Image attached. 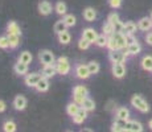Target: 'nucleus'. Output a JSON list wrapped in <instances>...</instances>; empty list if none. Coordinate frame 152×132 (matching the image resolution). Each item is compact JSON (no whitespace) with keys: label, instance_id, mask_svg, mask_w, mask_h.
<instances>
[{"label":"nucleus","instance_id":"nucleus-1","mask_svg":"<svg viewBox=\"0 0 152 132\" xmlns=\"http://www.w3.org/2000/svg\"><path fill=\"white\" fill-rule=\"evenodd\" d=\"M56 69H57V73L61 75H66L69 74L70 71V62L66 57H60L56 60Z\"/></svg>","mask_w":152,"mask_h":132},{"label":"nucleus","instance_id":"nucleus-2","mask_svg":"<svg viewBox=\"0 0 152 132\" xmlns=\"http://www.w3.org/2000/svg\"><path fill=\"white\" fill-rule=\"evenodd\" d=\"M131 104H132L136 110H139L140 112H148V111H150V106H148V103L140 95H134L132 98H131Z\"/></svg>","mask_w":152,"mask_h":132},{"label":"nucleus","instance_id":"nucleus-3","mask_svg":"<svg viewBox=\"0 0 152 132\" xmlns=\"http://www.w3.org/2000/svg\"><path fill=\"white\" fill-rule=\"evenodd\" d=\"M128 55H130V53L127 52V49H126V52H123L122 49H118V50L110 52L109 57H110V61L113 63H116V62H122V63H123Z\"/></svg>","mask_w":152,"mask_h":132},{"label":"nucleus","instance_id":"nucleus-4","mask_svg":"<svg viewBox=\"0 0 152 132\" xmlns=\"http://www.w3.org/2000/svg\"><path fill=\"white\" fill-rule=\"evenodd\" d=\"M39 58L44 65H54L56 63V57L50 50H41L39 53Z\"/></svg>","mask_w":152,"mask_h":132},{"label":"nucleus","instance_id":"nucleus-5","mask_svg":"<svg viewBox=\"0 0 152 132\" xmlns=\"http://www.w3.org/2000/svg\"><path fill=\"white\" fill-rule=\"evenodd\" d=\"M75 77L80 78V79H87L90 77V71H89V67H87V65H83V63H80V65L75 66Z\"/></svg>","mask_w":152,"mask_h":132},{"label":"nucleus","instance_id":"nucleus-6","mask_svg":"<svg viewBox=\"0 0 152 132\" xmlns=\"http://www.w3.org/2000/svg\"><path fill=\"white\" fill-rule=\"evenodd\" d=\"M42 74H39V73H31V74H27L25 75V85L29 87H36L37 83H39V81L41 79Z\"/></svg>","mask_w":152,"mask_h":132},{"label":"nucleus","instance_id":"nucleus-7","mask_svg":"<svg viewBox=\"0 0 152 132\" xmlns=\"http://www.w3.org/2000/svg\"><path fill=\"white\" fill-rule=\"evenodd\" d=\"M113 74L115 78H123L126 74V67L122 62L113 63Z\"/></svg>","mask_w":152,"mask_h":132},{"label":"nucleus","instance_id":"nucleus-8","mask_svg":"<svg viewBox=\"0 0 152 132\" xmlns=\"http://www.w3.org/2000/svg\"><path fill=\"white\" fill-rule=\"evenodd\" d=\"M52 4L46 0H42V1L39 3V12L42 15V16H48V15L52 13Z\"/></svg>","mask_w":152,"mask_h":132},{"label":"nucleus","instance_id":"nucleus-9","mask_svg":"<svg viewBox=\"0 0 152 132\" xmlns=\"http://www.w3.org/2000/svg\"><path fill=\"white\" fill-rule=\"evenodd\" d=\"M82 37H83V39H86V40H89L90 42L94 44V41L97 40V37H98V33H97V31H95V29L86 28V29H83V32H82Z\"/></svg>","mask_w":152,"mask_h":132},{"label":"nucleus","instance_id":"nucleus-10","mask_svg":"<svg viewBox=\"0 0 152 132\" xmlns=\"http://www.w3.org/2000/svg\"><path fill=\"white\" fill-rule=\"evenodd\" d=\"M13 107L19 111L25 110V107H27V99H25V96L17 95L16 98L13 99Z\"/></svg>","mask_w":152,"mask_h":132},{"label":"nucleus","instance_id":"nucleus-11","mask_svg":"<svg viewBox=\"0 0 152 132\" xmlns=\"http://www.w3.org/2000/svg\"><path fill=\"white\" fill-rule=\"evenodd\" d=\"M15 73L19 75H27L28 74V63L23 62V61H17V63H15Z\"/></svg>","mask_w":152,"mask_h":132},{"label":"nucleus","instance_id":"nucleus-12","mask_svg":"<svg viewBox=\"0 0 152 132\" xmlns=\"http://www.w3.org/2000/svg\"><path fill=\"white\" fill-rule=\"evenodd\" d=\"M126 131L142 132L143 131V125L140 124L139 122H136V120H131V122H128V120H127V124H126Z\"/></svg>","mask_w":152,"mask_h":132},{"label":"nucleus","instance_id":"nucleus-13","mask_svg":"<svg viewBox=\"0 0 152 132\" xmlns=\"http://www.w3.org/2000/svg\"><path fill=\"white\" fill-rule=\"evenodd\" d=\"M86 118H87V111L81 107L80 110H78V112L73 116V122H74L75 124H81V123H83L85 120H86Z\"/></svg>","mask_w":152,"mask_h":132},{"label":"nucleus","instance_id":"nucleus-14","mask_svg":"<svg viewBox=\"0 0 152 132\" xmlns=\"http://www.w3.org/2000/svg\"><path fill=\"white\" fill-rule=\"evenodd\" d=\"M42 77L45 78H52L57 74V69H56V65H44V69L41 71Z\"/></svg>","mask_w":152,"mask_h":132},{"label":"nucleus","instance_id":"nucleus-15","mask_svg":"<svg viewBox=\"0 0 152 132\" xmlns=\"http://www.w3.org/2000/svg\"><path fill=\"white\" fill-rule=\"evenodd\" d=\"M138 28L140 31H150L152 28V19L151 17H143V19L139 20L138 23Z\"/></svg>","mask_w":152,"mask_h":132},{"label":"nucleus","instance_id":"nucleus-16","mask_svg":"<svg viewBox=\"0 0 152 132\" xmlns=\"http://www.w3.org/2000/svg\"><path fill=\"white\" fill-rule=\"evenodd\" d=\"M95 17H97V11H95L94 8L87 7L83 9V19L86 20V21H89V23L94 21Z\"/></svg>","mask_w":152,"mask_h":132},{"label":"nucleus","instance_id":"nucleus-17","mask_svg":"<svg viewBox=\"0 0 152 132\" xmlns=\"http://www.w3.org/2000/svg\"><path fill=\"white\" fill-rule=\"evenodd\" d=\"M126 124H127V120L126 119H121V118H116V120L114 122L113 127H111V131L114 132H119V131H126Z\"/></svg>","mask_w":152,"mask_h":132},{"label":"nucleus","instance_id":"nucleus-18","mask_svg":"<svg viewBox=\"0 0 152 132\" xmlns=\"http://www.w3.org/2000/svg\"><path fill=\"white\" fill-rule=\"evenodd\" d=\"M39 93H45L49 90V78H45V77H41V79L39 81L37 86L34 87Z\"/></svg>","mask_w":152,"mask_h":132},{"label":"nucleus","instance_id":"nucleus-19","mask_svg":"<svg viewBox=\"0 0 152 132\" xmlns=\"http://www.w3.org/2000/svg\"><path fill=\"white\" fill-rule=\"evenodd\" d=\"M7 32L8 34H19L21 36V31H20V26L17 25L16 21H10L7 25Z\"/></svg>","mask_w":152,"mask_h":132},{"label":"nucleus","instance_id":"nucleus-20","mask_svg":"<svg viewBox=\"0 0 152 132\" xmlns=\"http://www.w3.org/2000/svg\"><path fill=\"white\" fill-rule=\"evenodd\" d=\"M136 28H138V25H136L134 21H127L123 26V32H122V33L123 34H134L136 32Z\"/></svg>","mask_w":152,"mask_h":132},{"label":"nucleus","instance_id":"nucleus-21","mask_svg":"<svg viewBox=\"0 0 152 132\" xmlns=\"http://www.w3.org/2000/svg\"><path fill=\"white\" fill-rule=\"evenodd\" d=\"M113 37L115 39L116 44H118V46H119V49H124V48H127V42H126V36H124L123 33H114V34H113Z\"/></svg>","mask_w":152,"mask_h":132},{"label":"nucleus","instance_id":"nucleus-22","mask_svg":"<svg viewBox=\"0 0 152 132\" xmlns=\"http://www.w3.org/2000/svg\"><path fill=\"white\" fill-rule=\"evenodd\" d=\"M80 108H81V104H78L77 102L73 101L72 103H69L68 106H66V112H68V115H70V116H74L75 114L78 112Z\"/></svg>","mask_w":152,"mask_h":132},{"label":"nucleus","instance_id":"nucleus-23","mask_svg":"<svg viewBox=\"0 0 152 132\" xmlns=\"http://www.w3.org/2000/svg\"><path fill=\"white\" fill-rule=\"evenodd\" d=\"M57 36H58V41H60L62 45H68V44L70 42V40H72V36H70V33L68 31L61 32V33L57 34Z\"/></svg>","mask_w":152,"mask_h":132},{"label":"nucleus","instance_id":"nucleus-24","mask_svg":"<svg viewBox=\"0 0 152 132\" xmlns=\"http://www.w3.org/2000/svg\"><path fill=\"white\" fill-rule=\"evenodd\" d=\"M81 107L85 108V110H86L87 112H91V111H94V110H95V103H94V101H93V99L86 98V99L83 101V103L81 104Z\"/></svg>","mask_w":152,"mask_h":132},{"label":"nucleus","instance_id":"nucleus-25","mask_svg":"<svg viewBox=\"0 0 152 132\" xmlns=\"http://www.w3.org/2000/svg\"><path fill=\"white\" fill-rule=\"evenodd\" d=\"M126 49H127V52L130 53V54H138V53H140V50H142V46H140V44L138 41H135V42H132L131 45H128Z\"/></svg>","mask_w":152,"mask_h":132},{"label":"nucleus","instance_id":"nucleus-26","mask_svg":"<svg viewBox=\"0 0 152 132\" xmlns=\"http://www.w3.org/2000/svg\"><path fill=\"white\" fill-rule=\"evenodd\" d=\"M54 11L57 12L58 15H61V16H65L66 15V11H68V7H66V4L64 1H58L57 4L54 5Z\"/></svg>","mask_w":152,"mask_h":132},{"label":"nucleus","instance_id":"nucleus-27","mask_svg":"<svg viewBox=\"0 0 152 132\" xmlns=\"http://www.w3.org/2000/svg\"><path fill=\"white\" fill-rule=\"evenodd\" d=\"M106 48L109 49L110 52H113V50H118V49H119L118 44H116L115 39H114V37H113V34L107 37V44H106Z\"/></svg>","mask_w":152,"mask_h":132},{"label":"nucleus","instance_id":"nucleus-28","mask_svg":"<svg viewBox=\"0 0 152 132\" xmlns=\"http://www.w3.org/2000/svg\"><path fill=\"white\" fill-rule=\"evenodd\" d=\"M66 28H68V25L65 24V21H64V20H60V21H57V23L54 24L53 31H54V33H56V34H60L61 32L66 31Z\"/></svg>","mask_w":152,"mask_h":132},{"label":"nucleus","instance_id":"nucleus-29","mask_svg":"<svg viewBox=\"0 0 152 132\" xmlns=\"http://www.w3.org/2000/svg\"><path fill=\"white\" fill-rule=\"evenodd\" d=\"M8 40H10V48H17L20 44V36L19 34H8Z\"/></svg>","mask_w":152,"mask_h":132},{"label":"nucleus","instance_id":"nucleus-30","mask_svg":"<svg viewBox=\"0 0 152 132\" xmlns=\"http://www.w3.org/2000/svg\"><path fill=\"white\" fill-rule=\"evenodd\" d=\"M142 67L144 70L151 71V69H152V55H145V57L143 58L142 60Z\"/></svg>","mask_w":152,"mask_h":132},{"label":"nucleus","instance_id":"nucleus-31","mask_svg":"<svg viewBox=\"0 0 152 132\" xmlns=\"http://www.w3.org/2000/svg\"><path fill=\"white\" fill-rule=\"evenodd\" d=\"M116 118L128 120V118H130V111H128V108H126V107L118 108V111H116Z\"/></svg>","mask_w":152,"mask_h":132},{"label":"nucleus","instance_id":"nucleus-32","mask_svg":"<svg viewBox=\"0 0 152 132\" xmlns=\"http://www.w3.org/2000/svg\"><path fill=\"white\" fill-rule=\"evenodd\" d=\"M32 60H33V57H32V54H31V52H23V53H20V57H19V61H23V62H25V63H31L32 62Z\"/></svg>","mask_w":152,"mask_h":132},{"label":"nucleus","instance_id":"nucleus-33","mask_svg":"<svg viewBox=\"0 0 152 132\" xmlns=\"http://www.w3.org/2000/svg\"><path fill=\"white\" fill-rule=\"evenodd\" d=\"M62 20L65 21V24L68 25V28H69V26H74L75 23H77V19H75V16H73V15H68V13L64 16Z\"/></svg>","mask_w":152,"mask_h":132},{"label":"nucleus","instance_id":"nucleus-34","mask_svg":"<svg viewBox=\"0 0 152 132\" xmlns=\"http://www.w3.org/2000/svg\"><path fill=\"white\" fill-rule=\"evenodd\" d=\"M3 130L5 132H15L16 131V123L12 122V120H8L3 124Z\"/></svg>","mask_w":152,"mask_h":132},{"label":"nucleus","instance_id":"nucleus-35","mask_svg":"<svg viewBox=\"0 0 152 132\" xmlns=\"http://www.w3.org/2000/svg\"><path fill=\"white\" fill-rule=\"evenodd\" d=\"M94 44L97 46H101V48L106 46V44H107V36H106V34H98V37H97V40L94 41Z\"/></svg>","mask_w":152,"mask_h":132},{"label":"nucleus","instance_id":"nucleus-36","mask_svg":"<svg viewBox=\"0 0 152 132\" xmlns=\"http://www.w3.org/2000/svg\"><path fill=\"white\" fill-rule=\"evenodd\" d=\"M87 67H89L90 74H97L99 71V69H101V67H99V63L95 62V61H91V62L87 63Z\"/></svg>","mask_w":152,"mask_h":132},{"label":"nucleus","instance_id":"nucleus-37","mask_svg":"<svg viewBox=\"0 0 152 132\" xmlns=\"http://www.w3.org/2000/svg\"><path fill=\"white\" fill-rule=\"evenodd\" d=\"M103 34H106V36H111V34H114V25L111 24V23L107 21L106 24L103 25Z\"/></svg>","mask_w":152,"mask_h":132},{"label":"nucleus","instance_id":"nucleus-38","mask_svg":"<svg viewBox=\"0 0 152 132\" xmlns=\"http://www.w3.org/2000/svg\"><path fill=\"white\" fill-rule=\"evenodd\" d=\"M90 44H91V42H90L89 40L83 39V37H81V40L78 41V48H80L81 50H86V49H89Z\"/></svg>","mask_w":152,"mask_h":132},{"label":"nucleus","instance_id":"nucleus-39","mask_svg":"<svg viewBox=\"0 0 152 132\" xmlns=\"http://www.w3.org/2000/svg\"><path fill=\"white\" fill-rule=\"evenodd\" d=\"M7 48H10L8 36H0V49H7Z\"/></svg>","mask_w":152,"mask_h":132},{"label":"nucleus","instance_id":"nucleus-40","mask_svg":"<svg viewBox=\"0 0 152 132\" xmlns=\"http://www.w3.org/2000/svg\"><path fill=\"white\" fill-rule=\"evenodd\" d=\"M123 26H124V24L121 20L116 21L115 24H114V33H122V32H123Z\"/></svg>","mask_w":152,"mask_h":132},{"label":"nucleus","instance_id":"nucleus-41","mask_svg":"<svg viewBox=\"0 0 152 132\" xmlns=\"http://www.w3.org/2000/svg\"><path fill=\"white\" fill-rule=\"evenodd\" d=\"M107 21L111 23V24H115L116 21H119V16H118V13H115V12H113V13H110L109 15V17H107Z\"/></svg>","mask_w":152,"mask_h":132},{"label":"nucleus","instance_id":"nucleus-42","mask_svg":"<svg viewBox=\"0 0 152 132\" xmlns=\"http://www.w3.org/2000/svg\"><path fill=\"white\" fill-rule=\"evenodd\" d=\"M109 4L111 8H119L122 4V0H109Z\"/></svg>","mask_w":152,"mask_h":132},{"label":"nucleus","instance_id":"nucleus-43","mask_svg":"<svg viewBox=\"0 0 152 132\" xmlns=\"http://www.w3.org/2000/svg\"><path fill=\"white\" fill-rule=\"evenodd\" d=\"M124 36H126V42H127V46L131 45L132 42H135V41H136L135 37H134L132 34H124Z\"/></svg>","mask_w":152,"mask_h":132},{"label":"nucleus","instance_id":"nucleus-44","mask_svg":"<svg viewBox=\"0 0 152 132\" xmlns=\"http://www.w3.org/2000/svg\"><path fill=\"white\" fill-rule=\"evenodd\" d=\"M145 41H147L148 45H152V32L147 33V36H145Z\"/></svg>","mask_w":152,"mask_h":132},{"label":"nucleus","instance_id":"nucleus-45","mask_svg":"<svg viewBox=\"0 0 152 132\" xmlns=\"http://www.w3.org/2000/svg\"><path fill=\"white\" fill-rule=\"evenodd\" d=\"M5 107H7V106H5V102L4 101H0V112H3V111L5 110Z\"/></svg>","mask_w":152,"mask_h":132},{"label":"nucleus","instance_id":"nucleus-46","mask_svg":"<svg viewBox=\"0 0 152 132\" xmlns=\"http://www.w3.org/2000/svg\"><path fill=\"white\" fill-rule=\"evenodd\" d=\"M148 127H150V128H151V130H152V119L150 120V123H148Z\"/></svg>","mask_w":152,"mask_h":132},{"label":"nucleus","instance_id":"nucleus-47","mask_svg":"<svg viewBox=\"0 0 152 132\" xmlns=\"http://www.w3.org/2000/svg\"><path fill=\"white\" fill-rule=\"evenodd\" d=\"M151 19H152V12H151Z\"/></svg>","mask_w":152,"mask_h":132},{"label":"nucleus","instance_id":"nucleus-48","mask_svg":"<svg viewBox=\"0 0 152 132\" xmlns=\"http://www.w3.org/2000/svg\"><path fill=\"white\" fill-rule=\"evenodd\" d=\"M151 71H152V69H151Z\"/></svg>","mask_w":152,"mask_h":132}]
</instances>
